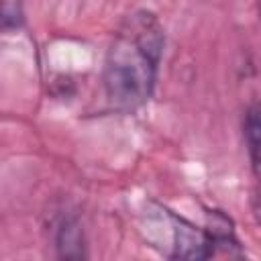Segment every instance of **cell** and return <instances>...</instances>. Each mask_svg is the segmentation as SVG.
I'll return each instance as SVG.
<instances>
[{"label":"cell","mask_w":261,"mask_h":261,"mask_svg":"<svg viewBox=\"0 0 261 261\" xmlns=\"http://www.w3.org/2000/svg\"><path fill=\"white\" fill-rule=\"evenodd\" d=\"M163 29L153 12L137 10L118 27L104 63V90L116 110L143 106L155 86Z\"/></svg>","instance_id":"cell-1"},{"label":"cell","mask_w":261,"mask_h":261,"mask_svg":"<svg viewBox=\"0 0 261 261\" xmlns=\"http://www.w3.org/2000/svg\"><path fill=\"white\" fill-rule=\"evenodd\" d=\"M214 253V241L210 232L196 230L190 222L181 220L175 226V257L204 259Z\"/></svg>","instance_id":"cell-2"},{"label":"cell","mask_w":261,"mask_h":261,"mask_svg":"<svg viewBox=\"0 0 261 261\" xmlns=\"http://www.w3.org/2000/svg\"><path fill=\"white\" fill-rule=\"evenodd\" d=\"M245 137H247L253 169L261 179V106L249 108L245 116Z\"/></svg>","instance_id":"cell-3"},{"label":"cell","mask_w":261,"mask_h":261,"mask_svg":"<svg viewBox=\"0 0 261 261\" xmlns=\"http://www.w3.org/2000/svg\"><path fill=\"white\" fill-rule=\"evenodd\" d=\"M55 241L61 257H82V230L73 218H63L59 222Z\"/></svg>","instance_id":"cell-4"}]
</instances>
